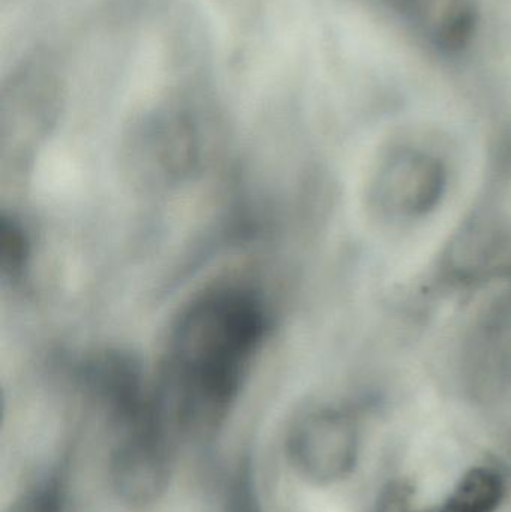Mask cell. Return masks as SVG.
I'll use <instances>...</instances> for the list:
<instances>
[{
	"mask_svg": "<svg viewBox=\"0 0 511 512\" xmlns=\"http://www.w3.org/2000/svg\"><path fill=\"white\" fill-rule=\"evenodd\" d=\"M504 484L491 469L468 472L440 512H494L503 501Z\"/></svg>",
	"mask_w": 511,
	"mask_h": 512,
	"instance_id": "3",
	"label": "cell"
},
{
	"mask_svg": "<svg viewBox=\"0 0 511 512\" xmlns=\"http://www.w3.org/2000/svg\"><path fill=\"white\" fill-rule=\"evenodd\" d=\"M293 454L309 477L338 480L356 463V433L341 415H317L297 433Z\"/></svg>",
	"mask_w": 511,
	"mask_h": 512,
	"instance_id": "2",
	"label": "cell"
},
{
	"mask_svg": "<svg viewBox=\"0 0 511 512\" xmlns=\"http://www.w3.org/2000/svg\"><path fill=\"white\" fill-rule=\"evenodd\" d=\"M17 512H57L56 499L47 493H39L21 505Z\"/></svg>",
	"mask_w": 511,
	"mask_h": 512,
	"instance_id": "4",
	"label": "cell"
},
{
	"mask_svg": "<svg viewBox=\"0 0 511 512\" xmlns=\"http://www.w3.org/2000/svg\"><path fill=\"white\" fill-rule=\"evenodd\" d=\"M266 330V313L251 292H207L171 330L165 384L188 411L218 414L236 397Z\"/></svg>",
	"mask_w": 511,
	"mask_h": 512,
	"instance_id": "1",
	"label": "cell"
}]
</instances>
